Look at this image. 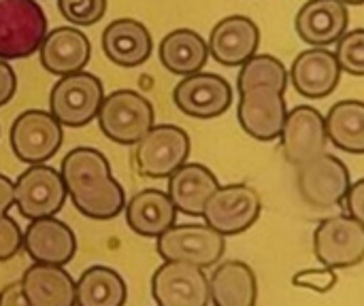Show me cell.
I'll use <instances>...</instances> for the list:
<instances>
[{
  "label": "cell",
  "mask_w": 364,
  "mask_h": 306,
  "mask_svg": "<svg viewBox=\"0 0 364 306\" xmlns=\"http://www.w3.org/2000/svg\"><path fill=\"white\" fill-rule=\"evenodd\" d=\"M62 179L75 209L98 222H109L126 209L124 187L113 179L109 160L92 147H77L62 160Z\"/></svg>",
  "instance_id": "cell-1"
},
{
  "label": "cell",
  "mask_w": 364,
  "mask_h": 306,
  "mask_svg": "<svg viewBox=\"0 0 364 306\" xmlns=\"http://www.w3.org/2000/svg\"><path fill=\"white\" fill-rule=\"evenodd\" d=\"M96 119L109 141L136 145L154 128L156 113L145 96L132 89H117L102 100Z\"/></svg>",
  "instance_id": "cell-2"
},
{
  "label": "cell",
  "mask_w": 364,
  "mask_h": 306,
  "mask_svg": "<svg viewBox=\"0 0 364 306\" xmlns=\"http://www.w3.org/2000/svg\"><path fill=\"white\" fill-rule=\"evenodd\" d=\"M47 17L36 0H0V58L19 60L38 51Z\"/></svg>",
  "instance_id": "cell-3"
},
{
  "label": "cell",
  "mask_w": 364,
  "mask_h": 306,
  "mask_svg": "<svg viewBox=\"0 0 364 306\" xmlns=\"http://www.w3.org/2000/svg\"><path fill=\"white\" fill-rule=\"evenodd\" d=\"M190 136L183 128L154 126L132 149V164L141 177L166 179L188 162Z\"/></svg>",
  "instance_id": "cell-4"
},
{
  "label": "cell",
  "mask_w": 364,
  "mask_h": 306,
  "mask_svg": "<svg viewBox=\"0 0 364 306\" xmlns=\"http://www.w3.org/2000/svg\"><path fill=\"white\" fill-rule=\"evenodd\" d=\"M156 249L164 262H186L209 268L222 260L226 236L207 224H175L156 239Z\"/></svg>",
  "instance_id": "cell-5"
},
{
  "label": "cell",
  "mask_w": 364,
  "mask_h": 306,
  "mask_svg": "<svg viewBox=\"0 0 364 306\" xmlns=\"http://www.w3.org/2000/svg\"><path fill=\"white\" fill-rule=\"evenodd\" d=\"M105 100L102 81L90 72H73L62 77L49 94V113L68 128L87 126L96 119Z\"/></svg>",
  "instance_id": "cell-6"
},
{
  "label": "cell",
  "mask_w": 364,
  "mask_h": 306,
  "mask_svg": "<svg viewBox=\"0 0 364 306\" xmlns=\"http://www.w3.org/2000/svg\"><path fill=\"white\" fill-rule=\"evenodd\" d=\"M262 211L260 194L247 183L218 187L205 204L203 219L224 236H235L252 228Z\"/></svg>",
  "instance_id": "cell-7"
},
{
  "label": "cell",
  "mask_w": 364,
  "mask_h": 306,
  "mask_svg": "<svg viewBox=\"0 0 364 306\" xmlns=\"http://www.w3.org/2000/svg\"><path fill=\"white\" fill-rule=\"evenodd\" d=\"M296 185L307 204L316 209H333L346 200L352 177L339 158L324 151L296 166Z\"/></svg>",
  "instance_id": "cell-8"
},
{
  "label": "cell",
  "mask_w": 364,
  "mask_h": 306,
  "mask_svg": "<svg viewBox=\"0 0 364 306\" xmlns=\"http://www.w3.org/2000/svg\"><path fill=\"white\" fill-rule=\"evenodd\" d=\"M68 192L62 173L47 164H32L15 181V207L26 219L53 217L66 202Z\"/></svg>",
  "instance_id": "cell-9"
},
{
  "label": "cell",
  "mask_w": 364,
  "mask_h": 306,
  "mask_svg": "<svg viewBox=\"0 0 364 306\" xmlns=\"http://www.w3.org/2000/svg\"><path fill=\"white\" fill-rule=\"evenodd\" d=\"M316 258L328 268H350L364 260V226L352 215L326 217L314 232Z\"/></svg>",
  "instance_id": "cell-10"
},
{
  "label": "cell",
  "mask_w": 364,
  "mask_h": 306,
  "mask_svg": "<svg viewBox=\"0 0 364 306\" xmlns=\"http://www.w3.org/2000/svg\"><path fill=\"white\" fill-rule=\"evenodd\" d=\"M64 138L62 124L47 111H26L11 126V149L26 164H43L55 155Z\"/></svg>",
  "instance_id": "cell-11"
},
{
  "label": "cell",
  "mask_w": 364,
  "mask_h": 306,
  "mask_svg": "<svg viewBox=\"0 0 364 306\" xmlns=\"http://www.w3.org/2000/svg\"><path fill=\"white\" fill-rule=\"evenodd\" d=\"M151 296L158 306H209V279L200 266L164 262L151 277Z\"/></svg>",
  "instance_id": "cell-12"
},
{
  "label": "cell",
  "mask_w": 364,
  "mask_h": 306,
  "mask_svg": "<svg viewBox=\"0 0 364 306\" xmlns=\"http://www.w3.org/2000/svg\"><path fill=\"white\" fill-rule=\"evenodd\" d=\"M239 106H237V117L241 128L256 141H275L279 138L288 109H286V98L282 89L260 85V87H250L239 92Z\"/></svg>",
  "instance_id": "cell-13"
},
{
  "label": "cell",
  "mask_w": 364,
  "mask_h": 306,
  "mask_svg": "<svg viewBox=\"0 0 364 306\" xmlns=\"http://www.w3.org/2000/svg\"><path fill=\"white\" fill-rule=\"evenodd\" d=\"M177 109L194 119H213L224 115L232 102L230 83L213 72H194L179 81L173 89Z\"/></svg>",
  "instance_id": "cell-14"
},
{
  "label": "cell",
  "mask_w": 364,
  "mask_h": 306,
  "mask_svg": "<svg viewBox=\"0 0 364 306\" xmlns=\"http://www.w3.org/2000/svg\"><path fill=\"white\" fill-rule=\"evenodd\" d=\"M279 138L284 158L290 164L301 166L326 151V119L318 109L301 104L288 113Z\"/></svg>",
  "instance_id": "cell-15"
},
{
  "label": "cell",
  "mask_w": 364,
  "mask_h": 306,
  "mask_svg": "<svg viewBox=\"0 0 364 306\" xmlns=\"http://www.w3.org/2000/svg\"><path fill=\"white\" fill-rule=\"evenodd\" d=\"M341 77V66L335 51L326 47H311L296 55L290 68V79L296 92L305 98L320 100L331 96Z\"/></svg>",
  "instance_id": "cell-16"
},
{
  "label": "cell",
  "mask_w": 364,
  "mask_h": 306,
  "mask_svg": "<svg viewBox=\"0 0 364 306\" xmlns=\"http://www.w3.org/2000/svg\"><path fill=\"white\" fill-rule=\"evenodd\" d=\"M207 45L213 60L222 66H241L256 55L260 30L254 19L245 15H230L215 23Z\"/></svg>",
  "instance_id": "cell-17"
},
{
  "label": "cell",
  "mask_w": 364,
  "mask_h": 306,
  "mask_svg": "<svg viewBox=\"0 0 364 306\" xmlns=\"http://www.w3.org/2000/svg\"><path fill=\"white\" fill-rule=\"evenodd\" d=\"M23 249L36 264L64 266L75 258L77 241L64 222L55 217H41L32 219L26 228Z\"/></svg>",
  "instance_id": "cell-18"
},
{
  "label": "cell",
  "mask_w": 364,
  "mask_h": 306,
  "mask_svg": "<svg viewBox=\"0 0 364 306\" xmlns=\"http://www.w3.org/2000/svg\"><path fill=\"white\" fill-rule=\"evenodd\" d=\"M348 4L341 0H307L294 21L299 36L314 47L337 43L348 32Z\"/></svg>",
  "instance_id": "cell-19"
},
{
  "label": "cell",
  "mask_w": 364,
  "mask_h": 306,
  "mask_svg": "<svg viewBox=\"0 0 364 306\" xmlns=\"http://www.w3.org/2000/svg\"><path fill=\"white\" fill-rule=\"evenodd\" d=\"M41 64L51 75H73L87 66L92 55L90 38L77 28H55L45 34L41 47Z\"/></svg>",
  "instance_id": "cell-20"
},
{
  "label": "cell",
  "mask_w": 364,
  "mask_h": 306,
  "mask_svg": "<svg viewBox=\"0 0 364 306\" xmlns=\"http://www.w3.org/2000/svg\"><path fill=\"white\" fill-rule=\"evenodd\" d=\"M151 49H154L151 34L136 19H128V17L115 19L102 32L105 55L122 68L141 66L151 55Z\"/></svg>",
  "instance_id": "cell-21"
},
{
  "label": "cell",
  "mask_w": 364,
  "mask_h": 306,
  "mask_svg": "<svg viewBox=\"0 0 364 306\" xmlns=\"http://www.w3.org/2000/svg\"><path fill=\"white\" fill-rule=\"evenodd\" d=\"M220 187L215 175L203 164H183L168 177V196L175 209L190 217H203L207 200Z\"/></svg>",
  "instance_id": "cell-22"
},
{
  "label": "cell",
  "mask_w": 364,
  "mask_h": 306,
  "mask_svg": "<svg viewBox=\"0 0 364 306\" xmlns=\"http://www.w3.org/2000/svg\"><path fill=\"white\" fill-rule=\"evenodd\" d=\"M177 209L162 190H143L126 204V222L130 230L143 239H158L175 226Z\"/></svg>",
  "instance_id": "cell-23"
},
{
  "label": "cell",
  "mask_w": 364,
  "mask_h": 306,
  "mask_svg": "<svg viewBox=\"0 0 364 306\" xmlns=\"http://www.w3.org/2000/svg\"><path fill=\"white\" fill-rule=\"evenodd\" d=\"M21 288L32 306H77L75 281L62 266L34 262L23 273Z\"/></svg>",
  "instance_id": "cell-24"
},
{
  "label": "cell",
  "mask_w": 364,
  "mask_h": 306,
  "mask_svg": "<svg viewBox=\"0 0 364 306\" xmlns=\"http://www.w3.org/2000/svg\"><path fill=\"white\" fill-rule=\"evenodd\" d=\"M209 294L213 306H256V275L245 262H224L209 277Z\"/></svg>",
  "instance_id": "cell-25"
},
{
  "label": "cell",
  "mask_w": 364,
  "mask_h": 306,
  "mask_svg": "<svg viewBox=\"0 0 364 306\" xmlns=\"http://www.w3.org/2000/svg\"><path fill=\"white\" fill-rule=\"evenodd\" d=\"M209 58V45L205 38L188 28L173 30L160 43V60L173 75H194L205 68Z\"/></svg>",
  "instance_id": "cell-26"
},
{
  "label": "cell",
  "mask_w": 364,
  "mask_h": 306,
  "mask_svg": "<svg viewBox=\"0 0 364 306\" xmlns=\"http://www.w3.org/2000/svg\"><path fill=\"white\" fill-rule=\"evenodd\" d=\"M326 119L328 141L348 153H364V102L363 100H341L333 104Z\"/></svg>",
  "instance_id": "cell-27"
},
{
  "label": "cell",
  "mask_w": 364,
  "mask_h": 306,
  "mask_svg": "<svg viewBox=\"0 0 364 306\" xmlns=\"http://www.w3.org/2000/svg\"><path fill=\"white\" fill-rule=\"evenodd\" d=\"M77 288V306H124L126 283L113 268L92 266L81 273Z\"/></svg>",
  "instance_id": "cell-28"
},
{
  "label": "cell",
  "mask_w": 364,
  "mask_h": 306,
  "mask_svg": "<svg viewBox=\"0 0 364 306\" xmlns=\"http://www.w3.org/2000/svg\"><path fill=\"white\" fill-rule=\"evenodd\" d=\"M288 79L290 75L286 66L282 64V60H277L275 55L256 53L245 64H241L237 85H239V92L250 89V87H260V85H269V87H277L286 92Z\"/></svg>",
  "instance_id": "cell-29"
},
{
  "label": "cell",
  "mask_w": 364,
  "mask_h": 306,
  "mask_svg": "<svg viewBox=\"0 0 364 306\" xmlns=\"http://www.w3.org/2000/svg\"><path fill=\"white\" fill-rule=\"evenodd\" d=\"M335 55H337L341 70L356 75V77H364V28L346 32L337 40Z\"/></svg>",
  "instance_id": "cell-30"
},
{
  "label": "cell",
  "mask_w": 364,
  "mask_h": 306,
  "mask_svg": "<svg viewBox=\"0 0 364 306\" xmlns=\"http://www.w3.org/2000/svg\"><path fill=\"white\" fill-rule=\"evenodd\" d=\"M60 13L77 26H92L102 19L107 0H58Z\"/></svg>",
  "instance_id": "cell-31"
},
{
  "label": "cell",
  "mask_w": 364,
  "mask_h": 306,
  "mask_svg": "<svg viewBox=\"0 0 364 306\" xmlns=\"http://www.w3.org/2000/svg\"><path fill=\"white\" fill-rule=\"evenodd\" d=\"M292 283L296 288H305L318 294H326L337 285V273L335 268H309V271H301L292 277Z\"/></svg>",
  "instance_id": "cell-32"
},
{
  "label": "cell",
  "mask_w": 364,
  "mask_h": 306,
  "mask_svg": "<svg viewBox=\"0 0 364 306\" xmlns=\"http://www.w3.org/2000/svg\"><path fill=\"white\" fill-rule=\"evenodd\" d=\"M23 247V232L9 215H0V262L15 258Z\"/></svg>",
  "instance_id": "cell-33"
},
{
  "label": "cell",
  "mask_w": 364,
  "mask_h": 306,
  "mask_svg": "<svg viewBox=\"0 0 364 306\" xmlns=\"http://www.w3.org/2000/svg\"><path fill=\"white\" fill-rule=\"evenodd\" d=\"M343 202H346L348 213H350L356 222H360L364 226V179H360V181H356V183L350 185V190H348Z\"/></svg>",
  "instance_id": "cell-34"
},
{
  "label": "cell",
  "mask_w": 364,
  "mask_h": 306,
  "mask_svg": "<svg viewBox=\"0 0 364 306\" xmlns=\"http://www.w3.org/2000/svg\"><path fill=\"white\" fill-rule=\"evenodd\" d=\"M15 92H17V75L11 68V64H6V60L0 58V106L11 102Z\"/></svg>",
  "instance_id": "cell-35"
},
{
  "label": "cell",
  "mask_w": 364,
  "mask_h": 306,
  "mask_svg": "<svg viewBox=\"0 0 364 306\" xmlns=\"http://www.w3.org/2000/svg\"><path fill=\"white\" fill-rule=\"evenodd\" d=\"M0 306H32L21 288V281L9 283L4 290H0Z\"/></svg>",
  "instance_id": "cell-36"
},
{
  "label": "cell",
  "mask_w": 364,
  "mask_h": 306,
  "mask_svg": "<svg viewBox=\"0 0 364 306\" xmlns=\"http://www.w3.org/2000/svg\"><path fill=\"white\" fill-rule=\"evenodd\" d=\"M11 207H15V183L0 175V215H6Z\"/></svg>",
  "instance_id": "cell-37"
},
{
  "label": "cell",
  "mask_w": 364,
  "mask_h": 306,
  "mask_svg": "<svg viewBox=\"0 0 364 306\" xmlns=\"http://www.w3.org/2000/svg\"><path fill=\"white\" fill-rule=\"evenodd\" d=\"M346 4H364V0H341Z\"/></svg>",
  "instance_id": "cell-38"
}]
</instances>
